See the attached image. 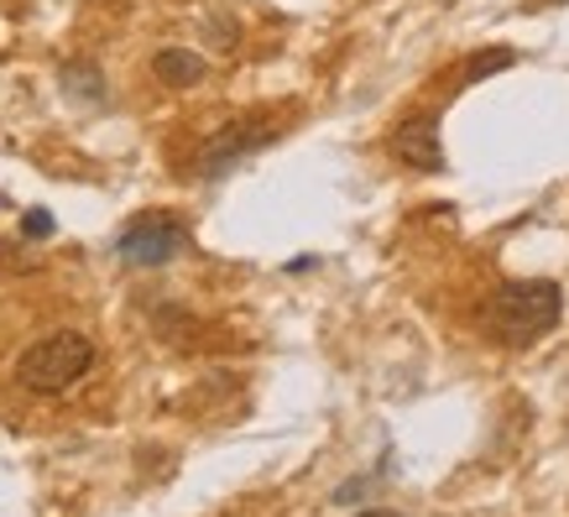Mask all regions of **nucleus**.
Here are the masks:
<instances>
[{"label": "nucleus", "instance_id": "obj_1", "mask_svg": "<svg viewBox=\"0 0 569 517\" xmlns=\"http://www.w3.org/2000/svg\"><path fill=\"white\" fill-rule=\"evenodd\" d=\"M565 314V294L559 282H543V277H528V282H507L497 298H491V335H497L507 350H528L559 325Z\"/></svg>", "mask_w": 569, "mask_h": 517}, {"label": "nucleus", "instance_id": "obj_2", "mask_svg": "<svg viewBox=\"0 0 569 517\" xmlns=\"http://www.w3.org/2000/svg\"><path fill=\"white\" fill-rule=\"evenodd\" d=\"M89 366H94V340L79 335V329H63V335H48V340H37L27 356L17 361V381L27 392H69L73 381L89 377Z\"/></svg>", "mask_w": 569, "mask_h": 517}, {"label": "nucleus", "instance_id": "obj_3", "mask_svg": "<svg viewBox=\"0 0 569 517\" xmlns=\"http://www.w3.org/2000/svg\"><path fill=\"white\" fill-rule=\"evenodd\" d=\"M183 251H189V225L173 215H137L116 241V257L126 267H168Z\"/></svg>", "mask_w": 569, "mask_h": 517}, {"label": "nucleus", "instance_id": "obj_4", "mask_svg": "<svg viewBox=\"0 0 569 517\" xmlns=\"http://www.w3.org/2000/svg\"><path fill=\"white\" fill-rule=\"evenodd\" d=\"M277 137V126H261V121H230L224 131H214V137L199 147V162H193V172L199 178H224V172H236L246 162V157H257L267 141Z\"/></svg>", "mask_w": 569, "mask_h": 517}, {"label": "nucleus", "instance_id": "obj_5", "mask_svg": "<svg viewBox=\"0 0 569 517\" xmlns=\"http://www.w3.org/2000/svg\"><path fill=\"white\" fill-rule=\"evenodd\" d=\"M392 152L418 172H439L445 168V137H439V121H433V116H408V121L397 126Z\"/></svg>", "mask_w": 569, "mask_h": 517}, {"label": "nucleus", "instance_id": "obj_6", "mask_svg": "<svg viewBox=\"0 0 569 517\" xmlns=\"http://www.w3.org/2000/svg\"><path fill=\"white\" fill-rule=\"evenodd\" d=\"M152 73L162 79L168 89H193V84H204V73H209V63L199 58V52H189V48H162L152 58Z\"/></svg>", "mask_w": 569, "mask_h": 517}, {"label": "nucleus", "instance_id": "obj_7", "mask_svg": "<svg viewBox=\"0 0 569 517\" xmlns=\"http://www.w3.org/2000/svg\"><path fill=\"white\" fill-rule=\"evenodd\" d=\"M58 84H63V95H69L73 105H104V100H110V89H104V73L94 69V63H63Z\"/></svg>", "mask_w": 569, "mask_h": 517}, {"label": "nucleus", "instance_id": "obj_8", "mask_svg": "<svg viewBox=\"0 0 569 517\" xmlns=\"http://www.w3.org/2000/svg\"><path fill=\"white\" fill-rule=\"evenodd\" d=\"M512 63H518V52H512V48H486V52H476V58H466L460 79H466V84H481V79H491V73H501V69H512Z\"/></svg>", "mask_w": 569, "mask_h": 517}, {"label": "nucleus", "instance_id": "obj_9", "mask_svg": "<svg viewBox=\"0 0 569 517\" xmlns=\"http://www.w3.org/2000/svg\"><path fill=\"white\" fill-rule=\"evenodd\" d=\"M21 236H27V241H48V236H52V215H48V209H27V215H21Z\"/></svg>", "mask_w": 569, "mask_h": 517}, {"label": "nucleus", "instance_id": "obj_10", "mask_svg": "<svg viewBox=\"0 0 569 517\" xmlns=\"http://www.w3.org/2000/svg\"><path fill=\"white\" fill-rule=\"evenodd\" d=\"M356 517H408V513H392V507H377V513H356Z\"/></svg>", "mask_w": 569, "mask_h": 517}, {"label": "nucleus", "instance_id": "obj_11", "mask_svg": "<svg viewBox=\"0 0 569 517\" xmlns=\"http://www.w3.org/2000/svg\"><path fill=\"white\" fill-rule=\"evenodd\" d=\"M439 6H455V0H439Z\"/></svg>", "mask_w": 569, "mask_h": 517}]
</instances>
